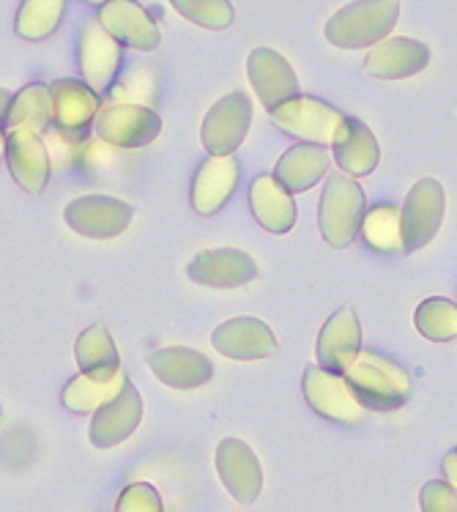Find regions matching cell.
Returning a JSON list of instances; mask_svg holds the SVG:
<instances>
[{
	"label": "cell",
	"mask_w": 457,
	"mask_h": 512,
	"mask_svg": "<svg viewBox=\"0 0 457 512\" xmlns=\"http://www.w3.org/2000/svg\"><path fill=\"white\" fill-rule=\"evenodd\" d=\"M239 159L236 157H208L200 165L198 176L192 181V206L200 217H211L225 209V203L233 198L239 187Z\"/></svg>",
	"instance_id": "21"
},
{
	"label": "cell",
	"mask_w": 457,
	"mask_h": 512,
	"mask_svg": "<svg viewBox=\"0 0 457 512\" xmlns=\"http://www.w3.org/2000/svg\"><path fill=\"white\" fill-rule=\"evenodd\" d=\"M269 115L274 126L285 135L296 137L299 143H312V146H332L337 129L345 121V115L337 107L304 94L271 110Z\"/></svg>",
	"instance_id": "5"
},
{
	"label": "cell",
	"mask_w": 457,
	"mask_h": 512,
	"mask_svg": "<svg viewBox=\"0 0 457 512\" xmlns=\"http://www.w3.org/2000/svg\"><path fill=\"white\" fill-rule=\"evenodd\" d=\"M115 512H165L162 510V499L156 488H151L148 482H132L126 485L121 496H118V504H115Z\"/></svg>",
	"instance_id": "33"
},
{
	"label": "cell",
	"mask_w": 457,
	"mask_h": 512,
	"mask_svg": "<svg viewBox=\"0 0 457 512\" xmlns=\"http://www.w3.org/2000/svg\"><path fill=\"white\" fill-rule=\"evenodd\" d=\"M85 3H94V6H104L107 0H85Z\"/></svg>",
	"instance_id": "38"
},
{
	"label": "cell",
	"mask_w": 457,
	"mask_h": 512,
	"mask_svg": "<svg viewBox=\"0 0 457 512\" xmlns=\"http://www.w3.org/2000/svg\"><path fill=\"white\" fill-rule=\"evenodd\" d=\"M52 121L50 85L31 83L14 94L11 113L6 118V132H33L39 135Z\"/></svg>",
	"instance_id": "26"
},
{
	"label": "cell",
	"mask_w": 457,
	"mask_h": 512,
	"mask_svg": "<svg viewBox=\"0 0 457 512\" xmlns=\"http://www.w3.org/2000/svg\"><path fill=\"white\" fill-rule=\"evenodd\" d=\"M66 17V0H22L14 31L25 42H42L58 31Z\"/></svg>",
	"instance_id": "30"
},
{
	"label": "cell",
	"mask_w": 457,
	"mask_h": 512,
	"mask_svg": "<svg viewBox=\"0 0 457 512\" xmlns=\"http://www.w3.org/2000/svg\"><path fill=\"white\" fill-rule=\"evenodd\" d=\"M247 77H250L252 91L258 94L260 105L269 113L296 96H302V85H299L293 66L282 58V53L271 50V47L252 50L247 58Z\"/></svg>",
	"instance_id": "9"
},
{
	"label": "cell",
	"mask_w": 457,
	"mask_h": 512,
	"mask_svg": "<svg viewBox=\"0 0 457 512\" xmlns=\"http://www.w3.org/2000/svg\"><path fill=\"white\" fill-rule=\"evenodd\" d=\"M170 6L184 17L195 22L206 31H225L236 20V11L230 0H170Z\"/></svg>",
	"instance_id": "32"
},
{
	"label": "cell",
	"mask_w": 457,
	"mask_h": 512,
	"mask_svg": "<svg viewBox=\"0 0 457 512\" xmlns=\"http://www.w3.org/2000/svg\"><path fill=\"white\" fill-rule=\"evenodd\" d=\"M52 121L63 132H83L99 115V96L83 80H55L50 85Z\"/></svg>",
	"instance_id": "25"
},
{
	"label": "cell",
	"mask_w": 457,
	"mask_h": 512,
	"mask_svg": "<svg viewBox=\"0 0 457 512\" xmlns=\"http://www.w3.org/2000/svg\"><path fill=\"white\" fill-rule=\"evenodd\" d=\"M129 378L124 376V370L113 378L104 376H88V373H80L77 378H72L66 387H63V406L74 411V414H85V411H96L99 406H104L107 400H113Z\"/></svg>",
	"instance_id": "28"
},
{
	"label": "cell",
	"mask_w": 457,
	"mask_h": 512,
	"mask_svg": "<svg viewBox=\"0 0 457 512\" xmlns=\"http://www.w3.org/2000/svg\"><path fill=\"white\" fill-rule=\"evenodd\" d=\"M252 124L250 96L233 91L222 96L203 118L200 140L206 146L208 157H233L239 146L247 140Z\"/></svg>",
	"instance_id": "7"
},
{
	"label": "cell",
	"mask_w": 457,
	"mask_h": 512,
	"mask_svg": "<svg viewBox=\"0 0 457 512\" xmlns=\"http://www.w3.org/2000/svg\"><path fill=\"white\" fill-rule=\"evenodd\" d=\"M430 63V47L408 36H389L381 44L370 47L364 58V72L375 80H406L414 77Z\"/></svg>",
	"instance_id": "18"
},
{
	"label": "cell",
	"mask_w": 457,
	"mask_h": 512,
	"mask_svg": "<svg viewBox=\"0 0 457 512\" xmlns=\"http://www.w3.org/2000/svg\"><path fill=\"white\" fill-rule=\"evenodd\" d=\"M364 214H367V200L356 178L345 173L326 176L321 203H318V228L323 241L334 250H345L359 236Z\"/></svg>",
	"instance_id": "3"
},
{
	"label": "cell",
	"mask_w": 457,
	"mask_h": 512,
	"mask_svg": "<svg viewBox=\"0 0 457 512\" xmlns=\"http://www.w3.org/2000/svg\"><path fill=\"white\" fill-rule=\"evenodd\" d=\"M359 236L375 252H384V255H403L406 252L397 206H386L384 203V206H375V209L367 211Z\"/></svg>",
	"instance_id": "29"
},
{
	"label": "cell",
	"mask_w": 457,
	"mask_h": 512,
	"mask_svg": "<svg viewBox=\"0 0 457 512\" xmlns=\"http://www.w3.org/2000/svg\"><path fill=\"white\" fill-rule=\"evenodd\" d=\"M129 203L107 195H85L66 206V225L85 239H115L132 225Z\"/></svg>",
	"instance_id": "10"
},
{
	"label": "cell",
	"mask_w": 457,
	"mask_h": 512,
	"mask_svg": "<svg viewBox=\"0 0 457 512\" xmlns=\"http://www.w3.org/2000/svg\"><path fill=\"white\" fill-rule=\"evenodd\" d=\"M96 132L107 146L115 148H143L151 146L162 132V118L148 105L115 102L99 110Z\"/></svg>",
	"instance_id": "8"
},
{
	"label": "cell",
	"mask_w": 457,
	"mask_h": 512,
	"mask_svg": "<svg viewBox=\"0 0 457 512\" xmlns=\"http://www.w3.org/2000/svg\"><path fill=\"white\" fill-rule=\"evenodd\" d=\"M11 102H14V94H9L6 88H0V126H6V118L11 113Z\"/></svg>",
	"instance_id": "36"
},
{
	"label": "cell",
	"mask_w": 457,
	"mask_h": 512,
	"mask_svg": "<svg viewBox=\"0 0 457 512\" xmlns=\"http://www.w3.org/2000/svg\"><path fill=\"white\" fill-rule=\"evenodd\" d=\"M345 381L367 411L403 408L414 392V381L406 367L375 351H362L354 365L345 370Z\"/></svg>",
	"instance_id": "1"
},
{
	"label": "cell",
	"mask_w": 457,
	"mask_h": 512,
	"mask_svg": "<svg viewBox=\"0 0 457 512\" xmlns=\"http://www.w3.org/2000/svg\"><path fill=\"white\" fill-rule=\"evenodd\" d=\"M422 512H457V491L447 480H430L419 493Z\"/></svg>",
	"instance_id": "34"
},
{
	"label": "cell",
	"mask_w": 457,
	"mask_h": 512,
	"mask_svg": "<svg viewBox=\"0 0 457 512\" xmlns=\"http://www.w3.org/2000/svg\"><path fill=\"white\" fill-rule=\"evenodd\" d=\"M140 419H143V398L135 384L126 381L124 389L113 400L96 408L91 419V444L99 450H113L135 433Z\"/></svg>",
	"instance_id": "12"
},
{
	"label": "cell",
	"mask_w": 457,
	"mask_h": 512,
	"mask_svg": "<svg viewBox=\"0 0 457 512\" xmlns=\"http://www.w3.org/2000/svg\"><path fill=\"white\" fill-rule=\"evenodd\" d=\"M359 354H362V324L351 307H343L323 324L318 335L315 343L318 365L345 376V370L354 365Z\"/></svg>",
	"instance_id": "16"
},
{
	"label": "cell",
	"mask_w": 457,
	"mask_h": 512,
	"mask_svg": "<svg viewBox=\"0 0 457 512\" xmlns=\"http://www.w3.org/2000/svg\"><path fill=\"white\" fill-rule=\"evenodd\" d=\"M329 165H332V154L326 151V146L299 143V146H291L277 159L274 178L291 195H299V192H307V189L315 187L321 178H326Z\"/></svg>",
	"instance_id": "23"
},
{
	"label": "cell",
	"mask_w": 457,
	"mask_h": 512,
	"mask_svg": "<svg viewBox=\"0 0 457 512\" xmlns=\"http://www.w3.org/2000/svg\"><path fill=\"white\" fill-rule=\"evenodd\" d=\"M148 367L154 370V376L173 389H198L206 387L214 378V365L206 354H200L195 348L184 345H170L159 348L148 356Z\"/></svg>",
	"instance_id": "20"
},
{
	"label": "cell",
	"mask_w": 457,
	"mask_h": 512,
	"mask_svg": "<svg viewBox=\"0 0 457 512\" xmlns=\"http://www.w3.org/2000/svg\"><path fill=\"white\" fill-rule=\"evenodd\" d=\"M332 159L340 173L351 178L370 176L381 162V146L373 129L362 124L354 115H345V121L337 129L332 140Z\"/></svg>",
	"instance_id": "19"
},
{
	"label": "cell",
	"mask_w": 457,
	"mask_h": 512,
	"mask_svg": "<svg viewBox=\"0 0 457 512\" xmlns=\"http://www.w3.org/2000/svg\"><path fill=\"white\" fill-rule=\"evenodd\" d=\"M250 211L260 228L282 236L296 225V200L274 176H258L250 187Z\"/></svg>",
	"instance_id": "24"
},
{
	"label": "cell",
	"mask_w": 457,
	"mask_h": 512,
	"mask_svg": "<svg viewBox=\"0 0 457 512\" xmlns=\"http://www.w3.org/2000/svg\"><path fill=\"white\" fill-rule=\"evenodd\" d=\"M187 274L192 283L206 288H241L258 277V263L244 250L219 247V250L198 252L189 261Z\"/></svg>",
	"instance_id": "14"
},
{
	"label": "cell",
	"mask_w": 457,
	"mask_h": 512,
	"mask_svg": "<svg viewBox=\"0 0 457 512\" xmlns=\"http://www.w3.org/2000/svg\"><path fill=\"white\" fill-rule=\"evenodd\" d=\"M304 400L318 417L340 425H356L367 417V408L359 403L354 389L348 387V381L340 373L323 370L321 365H312L304 370L302 378Z\"/></svg>",
	"instance_id": "6"
},
{
	"label": "cell",
	"mask_w": 457,
	"mask_h": 512,
	"mask_svg": "<svg viewBox=\"0 0 457 512\" xmlns=\"http://www.w3.org/2000/svg\"><path fill=\"white\" fill-rule=\"evenodd\" d=\"M416 332L430 343H449L457 337V302L444 296H430L416 307Z\"/></svg>",
	"instance_id": "31"
},
{
	"label": "cell",
	"mask_w": 457,
	"mask_h": 512,
	"mask_svg": "<svg viewBox=\"0 0 457 512\" xmlns=\"http://www.w3.org/2000/svg\"><path fill=\"white\" fill-rule=\"evenodd\" d=\"M441 469H444V480H447L449 485L457 491V447L447 452V458H444V463H441Z\"/></svg>",
	"instance_id": "35"
},
{
	"label": "cell",
	"mask_w": 457,
	"mask_h": 512,
	"mask_svg": "<svg viewBox=\"0 0 457 512\" xmlns=\"http://www.w3.org/2000/svg\"><path fill=\"white\" fill-rule=\"evenodd\" d=\"M74 356H77L80 370L88 376L113 378L121 373L118 348L113 343V335L104 326H88L74 343Z\"/></svg>",
	"instance_id": "27"
},
{
	"label": "cell",
	"mask_w": 457,
	"mask_h": 512,
	"mask_svg": "<svg viewBox=\"0 0 457 512\" xmlns=\"http://www.w3.org/2000/svg\"><path fill=\"white\" fill-rule=\"evenodd\" d=\"M6 154V132H3V126H0V157Z\"/></svg>",
	"instance_id": "37"
},
{
	"label": "cell",
	"mask_w": 457,
	"mask_h": 512,
	"mask_svg": "<svg viewBox=\"0 0 457 512\" xmlns=\"http://www.w3.org/2000/svg\"><path fill=\"white\" fill-rule=\"evenodd\" d=\"M211 345L219 354L236 362H258L277 354V337L260 318L239 315L219 324L211 335Z\"/></svg>",
	"instance_id": "13"
},
{
	"label": "cell",
	"mask_w": 457,
	"mask_h": 512,
	"mask_svg": "<svg viewBox=\"0 0 457 512\" xmlns=\"http://www.w3.org/2000/svg\"><path fill=\"white\" fill-rule=\"evenodd\" d=\"M77 58H80L83 83L96 94H104L115 83V74L121 69V44L104 31L102 22L88 20L80 33Z\"/></svg>",
	"instance_id": "15"
},
{
	"label": "cell",
	"mask_w": 457,
	"mask_h": 512,
	"mask_svg": "<svg viewBox=\"0 0 457 512\" xmlns=\"http://www.w3.org/2000/svg\"><path fill=\"white\" fill-rule=\"evenodd\" d=\"M6 165L25 192H42L50 181V154L33 132H6Z\"/></svg>",
	"instance_id": "22"
},
{
	"label": "cell",
	"mask_w": 457,
	"mask_h": 512,
	"mask_svg": "<svg viewBox=\"0 0 457 512\" xmlns=\"http://www.w3.org/2000/svg\"><path fill=\"white\" fill-rule=\"evenodd\" d=\"M99 22L118 44L151 53L162 42L159 25L135 0H107L99 11Z\"/></svg>",
	"instance_id": "17"
},
{
	"label": "cell",
	"mask_w": 457,
	"mask_h": 512,
	"mask_svg": "<svg viewBox=\"0 0 457 512\" xmlns=\"http://www.w3.org/2000/svg\"><path fill=\"white\" fill-rule=\"evenodd\" d=\"M214 466L225 491L239 504H252L263 491V466L250 444H244L241 439L219 441Z\"/></svg>",
	"instance_id": "11"
},
{
	"label": "cell",
	"mask_w": 457,
	"mask_h": 512,
	"mask_svg": "<svg viewBox=\"0 0 457 512\" xmlns=\"http://www.w3.org/2000/svg\"><path fill=\"white\" fill-rule=\"evenodd\" d=\"M447 211V195L438 178H419L400 209V228L406 252L425 250L436 239Z\"/></svg>",
	"instance_id": "4"
},
{
	"label": "cell",
	"mask_w": 457,
	"mask_h": 512,
	"mask_svg": "<svg viewBox=\"0 0 457 512\" xmlns=\"http://www.w3.org/2000/svg\"><path fill=\"white\" fill-rule=\"evenodd\" d=\"M400 20L397 0H354L332 14L323 36L340 50H370L392 36Z\"/></svg>",
	"instance_id": "2"
}]
</instances>
